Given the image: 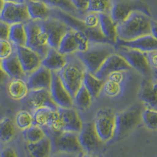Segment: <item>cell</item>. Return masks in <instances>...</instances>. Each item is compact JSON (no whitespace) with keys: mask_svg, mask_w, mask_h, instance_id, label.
Listing matches in <instances>:
<instances>
[{"mask_svg":"<svg viewBox=\"0 0 157 157\" xmlns=\"http://www.w3.org/2000/svg\"><path fill=\"white\" fill-rule=\"evenodd\" d=\"M28 13L31 21H43L50 17L51 8L39 0H27Z\"/></svg>","mask_w":157,"mask_h":157,"instance_id":"obj_25","label":"cell"},{"mask_svg":"<svg viewBox=\"0 0 157 157\" xmlns=\"http://www.w3.org/2000/svg\"><path fill=\"white\" fill-rule=\"evenodd\" d=\"M130 69L131 68L125 59L115 52L105 60L100 68L94 75L100 79L106 80L108 76L113 72L119 71H127Z\"/></svg>","mask_w":157,"mask_h":157,"instance_id":"obj_12","label":"cell"},{"mask_svg":"<svg viewBox=\"0 0 157 157\" xmlns=\"http://www.w3.org/2000/svg\"><path fill=\"white\" fill-rule=\"evenodd\" d=\"M84 25L89 29L99 27V14L96 13L86 12L82 18Z\"/></svg>","mask_w":157,"mask_h":157,"instance_id":"obj_40","label":"cell"},{"mask_svg":"<svg viewBox=\"0 0 157 157\" xmlns=\"http://www.w3.org/2000/svg\"><path fill=\"white\" fill-rule=\"evenodd\" d=\"M52 148H54L57 152L78 153L82 148L78 138V133L71 131H61L57 134H52Z\"/></svg>","mask_w":157,"mask_h":157,"instance_id":"obj_11","label":"cell"},{"mask_svg":"<svg viewBox=\"0 0 157 157\" xmlns=\"http://www.w3.org/2000/svg\"><path fill=\"white\" fill-rule=\"evenodd\" d=\"M26 39H27V35H26L25 24L18 23L10 25L8 39L15 47L25 46Z\"/></svg>","mask_w":157,"mask_h":157,"instance_id":"obj_30","label":"cell"},{"mask_svg":"<svg viewBox=\"0 0 157 157\" xmlns=\"http://www.w3.org/2000/svg\"><path fill=\"white\" fill-rule=\"evenodd\" d=\"M10 28V25L0 21V40L9 39Z\"/></svg>","mask_w":157,"mask_h":157,"instance_id":"obj_46","label":"cell"},{"mask_svg":"<svg viewBox=\"0 0 157 157\" xmlns=\"http://www.w3.org/2000/svg\"><path fill=\"white\" fill-rule=\"evenodd\" d=\"M139 98L145 105L156 107V82L151 77H145L142 81L139 91Z\"/></svg>","mask_w":157,"mask_h":157,"instance_id":"obj_21","label":"cell"},{"mask_svg":"<svg viewBox=\"0 0 157 157\" xmlns=\"http://www.w3.org/2000/svg\"><path fill=\"white\" fill-rule=\"evenodd\" d=\"M0 157H18V155L13 147L5 146L0 149Z\"/></svg>","mask_w":157,"mask_h":157,"instance_id":"obj_45","label":"cell"},{"mask_svg":"<svg viewBox=\"0 0 157 157\" xmlns=\"http://www.w3.org/2000/svg\"><path fill=\"white\" fill-rule=\"evenodd\" d=\"M66 62V55L61 54L57 49L50 47L47 54L42 60L41 65L51 71H58L65 65Z\"/></svg>","mask_w":157,"mask_h":157,"instance_id":"obj_22","label":"cell"},{"mask_svg":"<svg viewBox=\"0 0 157 157\" xmlns=\"http://www.w3.org/2000/svg\"><path fill=\"white\" fill-rule=\"evenodd\" d=\"M92 100L93 98L91 97L89 91L83 85H82L73 97L74 106L79 110H86L91 106Z\"/></svg>","mask_w":157,"mask_h":157,"instance_id":"obj_32","label":"cell"},{"mask_svg":"<svg viewBox=\"0 0 157 157\" xmlns=\"http://www.w3.org/2000/svg\"><path fill=\"white\" fill-rule=\"evenodd\" d=\"M156 50H152V51L148 52H144L145 57L146 58V61L148 62V65L150 68H152V71H155L156 70L157 66V61H156Z\"/></svg>","mask_w":157,"mask_h":157,"instance_id":"obj_43","label":"cell"},{"mask_svg":"<svg viewBox=\"0 0 157 157\" xmlns=\"http://www.w3.org/2000/svg\"><path fill=\"white\" fill-rule=\"evenodd\" d=\"M10 80L9 77L5 73V71H3L2 67V60H0V85L7 82Z\"/></svg>","mask_w":157,"mask_h":157,"instance_id":"obj_47","label":"cell"},{"mask_svg":"<svg viewBox=\"0 0 157 157\" xmlns=\"http://www.w3.org/2000/svg\"><path fill=\"white\" fill-rule=\"evenodd\" d=\"M6 93L10 99L17 101L25 100L29 93V88L25 78H11L7 82Z\"/></svg>","mask_w":157,"mask_h":157,"instance_id":"obj_20","label":"cell"},{"mask_svg":"<svg viewBox=\"0 0 157 157\" xmlns=\"http://www.w3.org/2000/svg\"><path fill=\"white\" fill-rule=\"evenodd\" d=\"M75 9L83 16L87 12L88 0H71Z\"/></svg>","mask_w":157,"mask_h":157,"instance_id":"obj_44","label":"cell"},{"mask_svg":"<svg viewBox=\"0 0 157 157\" xmlns=\"http://www.w3.org/2000/svg\"><path fill=\"white\" fill-rule=\"evenodd\" d=\"M105 81V80L97 78L94 74L86 71L84 74L82 85L89 91L91 97L97 99L101 94V90Z\"/></svg>","mask_w":157,"mask_h":157,"instance_id":"obj_27","label":"cell"},{"mask_svg":"<svg viewBox=\"0 0 157 157\" xmlns=\"http://www.w3.org/2000/svg\"><path fill=\"white\" fill-rule=\"evenodd\" d=\"M0 21L10 25L25 24L30 21L26 2H5L0 13Z\"/></svg>","mask_w":157,"mask_h":157,"instance_id":"obj_10","label":"cell"},{"mask_svg":"<svg viewBox=\"0 0 157 157\" xmlns=\"http://www.w3.org/2000/svg\"><path fill=\"white\" fill-rule=\"evenodd\" d=\"M14 124L20 130H25L34 124L32 113L28 110H21L17 113Z\"/></svg>","mask_w":157,"mask_h":157,"instance_id":"obj_37","label":"cell"},{"mask_svg":"<svg viewBox=\"0 0 157 157\" xmlns=\"http://www.w3.org/2000/svg\"><path fill=\"white\" fill-rule=\"evenodd\" d=\"M28 86L30 90H50L52 81V71L40 65L37 69L28 75L25 78Z\"/></svg>","mask_w":157,"mask_h":157,"instance_id":"obj_17","label":"cell"},{"mask_svg":"<svg viewBox=\"0 0 157 157\" xmlns=\"http://www.w3.org/2000/svg\"><path fill=\"white\" fill-rule=\"evenodd\" d=\"M4 3H5V2H4V1H2V0H0V13H1V11H2V8H3Z\"/></svg>","mask_w":157,"mask_h":157,"instance_id":"obj_52","label":"cell"},{"mask_svg":"<svg viewBox=\"0 0 157 157\" xmlns=\"http://www.w3.org/2000/svg\"><path fill=\"white\" fill-rule=\"evenodd\" d=\"M134 11H141L151 16L148 6L140 1L114 2L112 6L109 14L116 24H119L123 21Z\"/></svg>","mask_w":157,"mask_h":157,"instance_id":"obj_9","label":"cell"},{"mask_svg":"<svg viewBox=\"0 0 157 157\" xmlns=\"http://www.w3.org/2000/svg\"><path fill=\"white\" fill-rule=\"evenodd\" d=\"M3 118V109H2V104L0 102V120Z\"/></svg>","mask_w":157,"mask_h":157,"instance_id":"obj_50","label":"cell"},{"mask_svg":"<svg viewBox=\"0 0 157 157\" xmlns=\"http://www.w3.org/2000/svg\"><path fill=\"white\" fill-rule=\"evenodd\" d=\"M55 110L57 109H50V108H40V109H35L32 111L34 125L39 126L43 129L47 128L49 122H50Z\"/></svg>","mask_w":157,"mask_h":157,"instance_id":"obj_33","label":"cell"},{"mask_svg":"<svg viewBox=\"0 0 157 157\" xmlns=\"http://www.w3.org/2000/svg\"><path fill=\"white\" fill-rule=\"evenodd\" d=\"M57 50L64 55L75 54V52L78 51V45L74 36L73 29L69 30L63 36L58 45Z\"/></svg>","mask_w":157,"mask_h":157,"instance_id":"obj_28","label":"cell"},{"mask_svg":"<svg viewBox=\"0 0 157 157\" xmlns=\"http://www.w3.org/2000/svg\"><path fill=\"white\" fill-rule=\"evenodd\" d=\"M16 134V126L10 118L3 117L0 120V142L7 143Z\"/></svg>","mask_w":157,"mask_h":157,"instance_id":"obj_31","label":"cell"},{"mask_svg":"<svg viewBox=\"0 0 157 157\" xmlns=\"http://www.w3.org/2000/svg\"><path fill=\"white\" fill-rule=\"evenodd\" d=\"M39 22L47 44L51 48L57 49L63 36L71 29L62 21L54 17H50Z\"/></svg>","mask_w":157,"mask_h":157,"instance_id":"obj_6","label":"cell"},{"mask_svg":"<svg viewBox=\"0 0 157 157\" xmlns=\"http://www.w3.org/2000/svg\"><path fill=\"white\" fill-rule=\"evenodd\" d=\"M23 134L25 141L28 143L38 142L43 139L45 137H47V134L44 129L34 124L24 130Z\"/></svg>","mask_w":157,"mask_h":157,"instance_id":"obj_36","label":"cell"},{"mask_svg":"<svg viewBox=\"0 0 157 157\" xmlns=\"http://www.w3.org/2000/svg\"><path fill=\"white\" fill-rule=\"evenodd\" d=\"M50 157H76V154L75 153H68V152H57V153L54 154Z\"/></svg>","mask_w":157,"mask_h":157,"instance_id":"obj_48","label":"cell"},{"mask_svg":"<svg viewBox=\"0 0 157 157\" xmlns=\"http://www.w3.org/2000/svg\"><path fill=\"white\" fill-rule=\"evenodd\" d=\"M115 52V46L109 43H90L85 51H77L75 54L82 61L86 71L94 74L105 60Z\"/></svg>","mask_w":157,"mask_h":157,"instance_id":"obj_3","label":"cell"},{"mask_svg":"<svg viewBox=\"0 0 157 157\" xmlns=\"http://www.w3.org/2000/svg\"><path fill=\"white\" fill-rule=\"evenodd\" d=\"M81 157H98L97 155H94V154H91V152H86L83 155H81Z\"/></svg>","mask_w":157,"mask_h":157,"instance_id":"obj_49","label":"cell"},{"mask_svg":"<svg viewBox=\"0 0 157 157\" xmlns=\"http://www.w3.org/2000/svg\"><path fill=\"white\" fill-rule=\"evenodd\" d=\"M107 79L117 82V83L123 84L127 79V71H119L113 72L108 76Z\"/></svg>","mask_w":157,"mask_h":157,"instance_id":"obj_42","label":"cell"},{"mask_svg":"<svg viewBox=\"0 0 157 157\" xmlns=\"http://www.w3.org/2000/svg\"><path fill=\"white\" fill-rule=\"evenodd\" d=\"M15 51L26 76L41 65L43 57L29 47L25 46L15 47Z\"/></svg>","mask_w":157,"mask_h":157,"instance_id":"obj_15","label":"cell"},{"mask_svg":"<svg viewBox=\"0 0 157 157\" xmlns=\"http://www.w3.org/2000/svg\"><path fill=\"white\" fill-rule=\"evenodd\" d=\"M141 122L152 130H156L157 127V111L156 108L151 107L148 105L144 106L141 113Z\"/></svg>","mask_w":157,"mask_h":157,"instance_id":"obj_34","label":"cell"},{"mask_svg":"<svg viewBox=\"0 0 157 157\" xmlns=\"http://www.w3.org/2000/svg\"><path fill=\"white\" fill-rule=\"evenodd\" d=\"M27 149L32 157H50L52 151L51 140L48 136L36 143H28Z\"/></svg>","mask_w":157,"mask_h":157,"instance_id":"obj_26","label":"cell"},{"mask_svg":"<svg viewBox=\"0 0 157 157\" xmlns=\"http://www.w3.org/2000/svg\"><path fill=\"white\" fill-rule=\"evenodd\" d=\"M66 57L65 65L57 72L64 87L73 98L77 90L82 85L84 74L86 70L75 54L66 55Z\"/></svg>","mask_w":157,"mask_h":157,"instance_id":"obj_2","label":"cell"},{"mask_svg":"<svg viewBox=\"0 0 157 157\" xmlns=\"http://www.w3.org/2000/svg\"><path fill=\"white\" fill-rule=\"evenodd\" d=\"M144 105L136 104L128 109L116 113L114 137L122 138L130 133L141 122V113Z\"/></svg>","mask_w":157,"mask_h":157,"instance_id":"obj_4","label":"cell"},{"mask_svg":"<svg viewBox=\"0 0 157 157\" xmlns=\"http://www.w3.org/2000/svg\"><path fill=\"white\" fill-rule=\"evenodd\" d=\"M26 29V44L25 47L34 50L36 53L44 57L50 47L47 44V39L42 31L39 21H29L25 23Z\"/></svg>","mask_w":157,"mask_h":157,"instance_id":"obj_7","label":"cell"},{"mask_svg":"<svg viewBox=\"0 0 157 157\" xmlns=\"http://www.w3.org/2000/svg\"><path fill=\"white\" fill-rule=\"evenodd\" d=\"M115 47H123L129 49L139 50L141 52H148L157 50V39L153 35L140 36L131 40H120L118 39Z\"/></svg>","mask_w":157,"mask_h":157,"instance_id":"obj_18","label":"cell"},{"mask_svg":"<svg viewBox=\"0 0 157 157\" xmlns=\"http://www.w3.org/2000/svg\"><path fill=\"white\" fill-rule=\"evenodd\" d=\"M63 124V131L78 133L82 126V122L78 112L74 107L58 108Z\"/></svg>","mask_w":157,"mask_h":157,"instance_id":"obj_19","label":"cell"},{"mask_svg":"<svg viewBox=\"0 0 157 157\" xmlns=\"http://www.w3.org/2000/svg\"><path fill=\"white\" fill-rule=\"evenodd\" d=\"M15 51V46L9 39L0 40V60L10 57Z\"/></svg>","mask_w":157,"mask_h":157,"instance_id":"obj_39","label":"cell"},{"mask_svg":"<svg viewBox=\"0 0 157 157\" xmlns=\"http://www.w3.org/2000/svg\"><path fill=\"white\" fill-rule=\"evenodd\" d=\"M113 3V0H88L87 12L109 13Z\"/></svg>","mask_w":157,"mask_h":157,"instance_id":"obj_35","label":"cell"},{"mask_svg":"<svg viewBox=\"0 0 157 157\" xmlns=\"http://www.w3.org/2000/svg\"><path fill=\"white\" fill-rule=\"evenodd\" d=\"M155 24L150 15L141 11H134L123 21L117 24L118 39L127 41L140 36L152 35V26Z\"/></svg>","mask_w":157,"mask_h":157,"instance_id":"obj_1","label":"cell"},{"mask_svg":"<svg viewBox=\"0 0 157 157\" xmlns=\"http://www.w3.org/2000/svg\"><path fill=\"white\" fill-rule=\"evenodd\" d=\"M5 2H22L21 0H2Z\"/></svg>","mask_w":157,"mask_h":157,"instance_id":"obj_51","label":"cell"},{"mask_svg":"<svg viewBox=\"0 0 157 157\" xmlns=\"http://www.w3.org/2000/svg\"><path fill=\"white\" fill-rule=\"evenodd\" d=\"M2 67L10 79L17 78H26V75L24 72L21 64L20 63L16 51L13 52L10 57L2 60Z\"/></svg>","mask_w":157,"mask_h":157,"instance_id":"obj_24","label":"cell"},{"mask_svg":"<svg viewBox=\"0 0 157 157\" xmlns=\"http://www.w3.org/2000/svg\"><path fill=\"white\" fill-rule=\"evenodd\" d=\"M116 113L111 108H101L97 111L94 126L102 142H107L114 137Z\"/></svg>","mask_w":157,"mask_h":157,"instance_id":"obj_5","label":"cell"},{"mask_svg":"<svg viewBox=\"0 0 157 157\" xmlns=\"http://www.w3.org/2000/svg\"><path fill=\"white\" fill-rule=\"evenodd\" d=\"M26 99V104L32 111L40 108L57 109L58 106L52 99L50 90L46 89L30 90Z\"/></svg>","mask_w":157,"mask_h":157,"instance_id":"obj_16","label":"cell"},{"mask_svg":"<svg viewBox=\"0 0 157 157\" xmlns=\"http://www.w3.org/2000/svg\"><path fill=\"white\" fill-rule=\"evenodd\" d=\"M123 92V84L117 83L109 79H106L104 82L101 93L109 98H118Z\"/></svg>","mask_w":157,"mask_h":157,"instance_id":"obj_38","label":"cell"},{"mask_svg":"<svg viewBox=\"0 0 157 157\" xmlns=\"http://www.w3.org/2000/svg\"><path fill=\"white\" fill-rule=\"evenodd\" d=\"M115 48L116 53L125 59L130 68L139 71L145 77H152L153 71L148 65L143 52L123 47H115Z\"/></svg>","mask_w":157,"mask_h":157,"instance_id":"obj_8","label":"cell"},{"mask_svg":"<svg viewBox=\"0 0 157 157\" xmlns=\"http://www.w3.org/2000/svg\"><path fill=\"white\" fill-rule=\"evenodd\" d=\"M49 90L52 99L58 108L74 107L73 98L63 85L57 71H52V81Z\"/></svg>","mask_w":157,"mask_h":157,"instance_id":"obj_13","label":"cell"},{"mask_svg":"<svg viewBox=\"0 0 157 157\" xmlns=\"http://www.w3.org/2000/svg\"><path fill=\"white\" fill-rule=\"evenodd\" d=\"M99 29L108 41L116 46L118 40L116 26L117 24L111 17L109 13H99Z\"/></svg>","mask_w":157,"mask_h":157,"instance_id":"obj_23","label":"cell"},{"mask_svg":"<svg viewBox=\"0 0 157 157\" xmlns=\"http://www.w3.org/2000/svg\"><path fill=\"white\" fill-rule=\"evenodd\" d=\"M78 138L82 149L86 152L97 150L102 142L95 130L93 122L82 123V128L78 133Z\"/></svg>","mask_w":157,"mask_h":157,"instance_id":"obj_14","label":"cell"},{"mask_svg":"<svg viewBox=\"0 0 157 157\" xmlns=\"http://www.w3.org/2000/svg\"><path fill=\"white\" fill-rule=\"evenodd\" d=\"M47 4L52 9H57L69 13L76 17L82 19V15L78 12L73 6L71 0H39Z\"/></svg>","mask_w":157,"mask_h":157,"instance_id":"obj_29","label":"cell"},{"mask_svg":"<svg viewBox=\"0 0 157 157\" xmlns=\"http://www.w3.org/2000/svg\"><path fill=\"white\" fill-rule=\"evenodd\" d=\"M21 1H22V2H26V1H27V0H21Z\"/></svg>","mask_w":157,"mask_h":157,"instance_id":"obj_53","label":"cell"},{"mask_svg":"<svg viewBox=\"0 0 157 157\" xmlns=\"http://www.w3.org/2000/svg\"><path fill=\"white\" fill-rule=\"evenodd\" d=\"M74 36H75L77 45H78V51H85L89 47L90 43L86 34L84 32H81V31L74 30Z\"/></svg>","mask_w":157,"mask_h":157,"instance_id":"obj_41","label":"cell"}]
</instances>
